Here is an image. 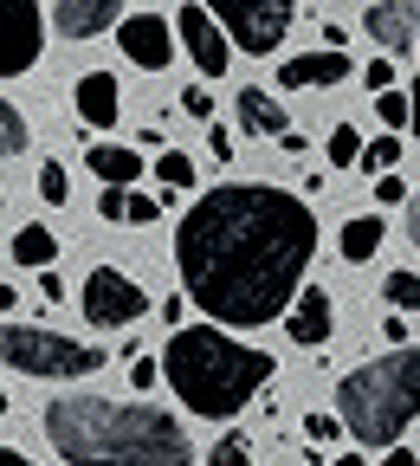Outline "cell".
I'll list each match as a JSON object with an SVG mask.
<instances>
[{
    "label": "cell",
    "instance_id": "f1b7e54d",
    "mask_svg": "<svg viewBox=\"0 0 420 466\" xmlns=\"http://www.w3.org/2000/svg\"><path fill=\"white\" fill-rule=\"evenodd\" d=\"M155 214H162V201H155V195H130V208H124V220H130V227H149Z\"/></svg>",
    "mask_w": 420,
    "mask_h": 466
},
{
    "label": "cell",
    "instance_id": "d4e9b609",
    "mask_svg": "<svg viewBox=\"0 0 420 466\" xmlns=\"http://www.w3.org/2000/svg\"><path fill=\"white\" fill-rule=\"evenodd\" d=\"M395 162H401V143L382 137V143H363V162H355V168H369L375 182H382V175H395Z\"/></svg>",
    "mask_w": 420,
    "mask_h": 466
},
{
    "label": "cell",
    "instance_id": "ab89813d",
    "mask_svg": "<svg viewBox=\"0 0 420 466\" xmlns=\"http://www.w3.org/2000/svg\"><path fill=\"white\" fill-rule=\"evenodd\" d=\"M0 466H33V460H26L20 447H0Z\"/></svg>",
    "mask_w": 420,
    "mask_h": 466
},
{
    "label": "cell",
    "instance_id": "2e32d148",
    "mask_svg": "<svg viewBox=\"0 0 420 466\" xmlns=\"http://www.w3.org/2000/svg\"><path fill=\"white\" fill-rule=\"evenodd\" d=\"M233 110H239V130H246V137H291L285 104H278L265 85H246V91L233 97Z\"/></svg>",
    "mask_w": 420,
    "mask_h": 466
},
{
    "label": "cell",
    "instance_id": "ac0fdd59",
    "mask_svg": "<svg viewBox=\"0 0 420 466\" xmlns=\"http://www.w3.org/2000/svg\"><path fill=\"white\" fill-rule=\"evenodd\" d=\"M7 253H14V266H20V272H52L58 240H52V227H39V220H33V227H20V233H14V247H7Z\"/></svg>",
    "mask_w": 420,
    "mask_h": 466
},
{
    "label": "cell",
    "instance_id": "4dcf8cb0",
    "mask_svg": "<svg viewBox=\"0 0 420 466\" xmlns=\"http://www.w3.org/2000/svg\"><path fill=\"white\" fill-rule=\"evenodd\" d=\"M363 78H369V91H395V58L382 52V58H375V66H369Z\"/></svg>",
    "mask_w": 420,
    "mask_h": 466
},
{
    "label": "cell",
    "instance_id": "484cf974",
    "mask_svg": "<svg viewBox=\"0 0 420 466\" xmlns=\"http://www.w3.org/2000/svg\"><path fill=\"white\" fill-rule=\"evenodd\" d=\"M20 149H26V116L0 97V156H20Z\"/></svg>",
    "mask_w": 420,
    "mask_h": 466
},
{
    "label": "cell",
    "instance_id": "9a60e30c",
    "mask_svg": "<svg viewBox=\"0 0 420 466\" xmlns=\"http://www.w3.org/2000/svg\"><path fill=\"white\" fill-rule=\"evenodd\" d=\"M72 104H78V116H85L91 130H110L116 116H124V85H116L110 72H85L72 85Z\"/></svg>",
    "mask_w": 420,
    "mask_h": 466
},
{
    "label": "cell",
    "instance_id": "e0dca14e",
    "mask_svg": "<svg viewBox=\"0 0 420 466\" xmlns=\"http://www.w3.org/2000/svg\"><path fill=\"white\" fill-rule=\"evenodd\" d=\"M91 175L110 182V188H130L143 175V149H130V143H91Z\"/></svg>",
    "mask_w": 420,
    "mask_h": 466
},
{
    "label": "cell",
    "instance_id": "3957f363",
    "mask_svg": "<svg viewBox=\"0 0 420 466\" xmlns=\"http://www.w3.org/2000/svg\"><path fill=\"white\" fill-rule=\"evenodd\" d=\"M272 370L278 363L265 350L239 343L226 324H182V330H168V350H162V382L201 421H233L272 382Z\"/></svg>",
    "mask_w": 420,
    "mask_h": 466
},
{
    "label": "cell",
    "instance_id": "f35d334b",
    "mask_svg": "<svg viewBox=\"0 0 420 466\" xmlns=\"http://www.w3.org/2000/svg\"><path fill=\"white\" fill-rule=\"evenodd\" d=\"M382 466H420V453H407V447H395V453H388Z\"/></svg>",
    "mask_w": 420,
    "mask_h": 466
},
{
    "label": "cell",
    "instance_id": "8fae6325",
    "mask_svg": "<svg viewBox=\"0 0 420 466\" xmlns=\"http://www.w3.org/2000/svg\"><path fill=\"white\" fill-rule=\"evenodd\" d=\"M349 78V52L343 46H324V52H297L278 66V91H330Z\"/></svg>",
    "mask_w": 420,
    "mask_h": 466
},
{
    "label": "cell",
    "instance_id": "8d00e7d4",
    "mask_svg": "<svg viewBox=\"0 0 420 466\" xmlns=\"http://www.w3.org/2000/svg\"><path fill=\"white\" fill-rule=\"evenodd\" d=\"M39 291H45L52 305H58V299H65V279H58V272H39Z\"/></svg>",
    "mask_w": 420,
    "mask_h": 466
},
{
    "label": "cell",
    "instance_id": "4316f807",
    "mask_svg": "<svg viewBox=\"0 0 420 466\" xmlns=\"http://www.w3.org/2000/svg\"><path fill=\"white\" fill-rule=\"evenodd\" d=\"M375 110H382L388 130H401L407 124V91H375Z\"/></svg>",
    "mask_w": 420,
    "mask_h": 466
},
{
    "label": "cell",
    "instance_id": "60d3db41",
    "mask_svg": "<svg viewBox=\"0 0 420 466\" xmlns=\"http://www.w3.org/2000/svg\"><path fill=\"white\" fill-rule=\"evenodd\" d=\"M330 466H363V453H336V460H330Z\"/></svg>",
    "mask_w": 420,
    "mask_h": 466
},
{
    "label": "cell",
    "instance_id": "4fadbf2b",
    "mask_svg": "<svg viewBox=\"0 0 420 466\" xmlns=\"http://www.w3.org/2000/svg\"><path fill=\"white\" fill-rule=\"evenodd\" d=\"M52 26L65 39H97L124 26V0H52Z\"/></svg>",
    "mask_w": 420,
    "mask_h": 466
},
{
    "label": "cell",
    "instance_id": "5b68a950",
    "mask_svg": "<svg viewBox=\"0 0 420 466\" xmlns=\"http://www.w3.org/2000/svg\"><path fill=\"white\" fill-rule=\"evenodd\" d=\"M0 363L20 370V376H39V382H78V376H97L110 357L65 330H45V324H0Z\"/></svg>",
    "mask_w": 420,
    "mask_h": 466
},
{
    "label": "cell",
    "instance_id": "44dd1931",
    "mask_svg": "<svg viewBox=\"0 0 420 466\" xmlns=\"http://www.w3.org/2000/svg\"><path fill=\"white\" fill-rule=\"evenodd\" d=\"M324 149H330V168H355V162H363V130H355V124H336Z\"/></svg>",
    "mask_w": 420,
    "mask_h": 466
},
{
    "label": "cell",
    "instance_id": "d6a6232c",
    "mask_svg": "<svg viewBox=\"0 0 420 466\" xmlns=\"http://www.w3.org/2000/svg\"><path fill=\"white\" fill-rule=\"evenodd\" d=\"M124 208H130V195H124V188H110V195L97 201V214H104V220H124Z\"/></svg>",
    "mask_w": 420,
    "mask_h": 466
},
{
    "label": "cell",
    "instance_id": "d6986e66",
    "mask_svg": "<svg viewBox=\"0 0 420 466\" xmlns=\"http://www.w3.org/2000/svg\"><path fill=\"white\" fill-rule=\"evenodd\" d=\"M375 247H382V214H355V220L336 233V253H343L349 266H369Z\"/></svg>",
    "mask_w": 420,
    "mask_h": 466
},
{
    "label": "cell",
    "instance_id": "d590c367",
    "mask_svg": "<svg viewBox=\"0 0 420 466\" xmlns=\"http://www.w3.org/2000/svg\"><path fill=\"white\" fill-rule=\"evenodd\" d=\"M407 130H414V137H420V78H414V85H407Z\"/></svg>",
    "mask_w": 420,
    "mask_h": 466
},
{
    "label": "cell",
    "instance_id": "b9f144b4",
    "mask_svg": "<svg viewBox=\"0 0 420 466\" xmlns=\"http://www.w3.org/2000/svg\"><path fill=\"white\" fill-rule=\"evenodd\" d=\"M0 415H7V389H0Z\"/></svg>",
    "mask_w": 420,
    "mask_h": 466
},
{
    "label": "cell",
    "instance_id": "9c48e42d",
    "mask_svg": "<svg viewBox=\"0 0 420 466\" xmlns=\"http://www.w3.org/2000/svg\"><path fill=\"white\" fill-rule=\"evenodd\" d=\"M175 33H182V46H188V58H195L201 78H220V72H226L233 39H226V26H220L207 7H182V14H175Z\"/></svg>",
    "mask_w": 420,
    "mask_h": 466
},
{
    "label": "cell",
    "instance_id": "7bdbcfd3",
    "mask_svg": "<svg viewBox=\"0 0 420 466\" xmlns=\"http://www.w3.org/2000/svg\"><path fill=\"white\" fill-rule=\"evenodd\" d=\"M414 58H420V46H414Z\"/></svg>",
    "mask_w": 420,
    "mask_h": 466
},
{
    "label": "cell",
    "instance_id": "6da1fadb",
    "mask_svg": "<svg viewBox=\"0 0 420 466\" xmlns=\"http://www.w3.org/2000/svg\"><path fill=\"white\" fill-rule=\"evenodd\" d=\"M317 253V214L272 182H226L175 227L182 291L226 330H259L285 318L305 291Z\"/></svg>",
    "mask_w": 420,
    "mask_h": 466
},
{
    "label": "cell",
    "instance_id": "7c38bea8",
    "mask_svg": "<svg viewBox=\"0 0 420 466\" xmlns=\"http://www.w3.org/2000/svg\"><path fill=\"white\" fill-rule=\"evenodd\" d=\"M363 33L382 52H414L420 46V0H375L363 14Z\"/></svg>",
    "mask_w": 420,
    "mask_h": 466
},
{
    "label": "cell",
    "instance_id": "e575fe53",
    "mask_svg": "<svg viewBox=\"0 0 420 466\" xmlns=\"http://www.w3.org/2000/svg\"><path fill=\"white\" fill-rule=\"evenodd\" d=\"M155 376H162V363H149V357H136V363H130V382H136V389H149Z\"/></svg>",
    "mask_w": 420,
    "mask_h": 466
},
{
    "label": "cell",
    "instance_id": "30bf717a",
    "mask_svg": "<svg viewBox=\"0 0 420 466\" xmlns=\"http://www.w3.org/2000/svg\"><path fill=\"white\" fill-rule=\"evenodd\" d=\"M116 46H124L130 66L162 72L168 58H175V26H168L162 14H124V26H116Z\"/></svg>",
    "mask_w": 420,
    "mask_h": 466
},
{
    "label": "cell",
    "instance_id": "52a82bcc",
    "mask_svg": "<svg viewBox=\"0 0 420 466\" xmlns=\"http://www.w3.org/2000/svg\"><path fill=\"white\" fill-rule=\"evenodd\" d=\"M85 318L97 324V330H130V324H143L149 318V291L130 279V272H116V266H97L91 279H85Z\"/></svg>",
    "mask_w": 420,
    "mask_h": 466
},
{
    "label": "cell",
    "instance_id": "603a6c76",
    "mask_svg": "<svg viewBox=\"0 0 420 466\" xmlns=\"http://www.w3.org/2000/svg\"><path fill=\"white\" fill-rule=\"evenodd\" d=\"M382 299H388L401 318L420 311V279H414V272H388V279H382Z\"/></svg>",
    "mask_w": 420,
    "mask_h": 466
},
{
    "label": "cell",
    "instance_id": "836d02e7",
    "mask_svg": "<svg viewBox=\"0 0 420 466\" xmlns=\"http://www.w3.org/2000/svg\"><path fill=\"white\" fill-rule=\"evenodd\" d=\"M207 149H214V162H233V137H226V130H220V124H214V130H207Z\"/></svg>",
    "mask_w": 420,
    "mask_h": 466
},
{
    "label": "cell",
    "instance_id": "5bb4252c",
    "mask_svg": "<svg viewBox=\"0 0 420 466\" xmlns=\"http://www.w3.org/2000/svg\"><path fill=\"white\" fill-rule=\"evenodd\" d=\"M330 330H336V305H330V291L324 285H305L297 291V305L285 311V337L291 343H330Z\"/></svg>",
    "mask_w": 420,
    "mask_h": 466
},
{
    "label": "cell",
    "instance_id": "ffe728a7",
    "mask_svg": "<svg viewBox=\"0 0 420 466\" xmlns=\"http://www.w3.org/2000/svg\"><path fill=\"white\" fill-rule=\"evenodd\" d=\"M155 182H162L168 195H175V188L188 195V188H195V162H188L182 149H162V156H155Z\"/></svg>",
    "mask_w": 420,
    "mask_h": 466
},
{
    "label": "cell",
    "instance_id": "74e56055",
    "mask_svg": "<svg viewBox=\"0 0 420 466\" xmlns=\"http://www.w3.org/2000/svg\"><path fill=\"white\" fill-rule=\"evenodd\" d=\"M407 247L420 253V195H414V208H407Z\"/></svg>",
    "mask_w": 420,
    "mask_h": 466
},
{
    "label": "cell",
    "instance_id": "cb8c5ba5",
    "mask_svg": "<svg viewBox=\"0 0 420 466\" xmlns=\"http://www.w3.org/2000/svg\"><path fill=\"white\" fill-rule=\"evenodd\" d=\"M39 201H45V208H65V201H72V175H65V162H45V168H39Z\"/></svg>",
    "mask_w": 420,
    "mask_h": 466
},
{
    "label": "cell",
    "instance_id": "1f68e13d",
    "mask_svg": "<svg viewBox=\"0 0 420 466\" xmlns=\"http://www.w3.org/2000/svg\"><path fill=\"white\" fill-rule=\"evenodd\" d=\"M375 195H382V208H401V201H407V182H401V175H382Z\"/></svg>",
    "mask_w": 420,
    "mask_h": 466
},
{
    "label": "cell",
    "instance_id": "7a4b0ae2",
    "mask_svg": "<svg viewBox=\"0 0 420 466\" xmlns=\"http://www.w3.org/2000/svg\"><path fill=\"white\" fill-rule=\"evenodd\" d=\"M45 441L65 466H188V428L149 401L58 395L45 408Z\"/></svg>",
    "mask_w": 420,
    "mask_h": 466
},
{
    "label": "cell",
    "instance_id": "277c9868",
    "mask_svg": "<svg viewBox=\"0 0 420 466\" xmlns=\"http://www.w3.org/2000/svg\"><path fill=\"white\" fill-rule=\"evenodd\" d=\"M336 415L355 447H395L420 421V343H401L388 357L349 370L336 382Z\"/></svg>",
    "mask_w": 420,
    "mask_h": 466
},
{
    "label": "cell",
    "instance_id": "ba28073f",
    "mask_svg": "<svg viewBox=\"0 0 420 466\" xmlns=\"http://www.w3.org/2000/svg\"><path fill=\"white\" fill-rule=\"evenodd\" d=\"M45 52V14L39 0H0V78H20Z\"/></svg>",
    "mask_w": 420,
    "mask_h": 466
},
{
    "label": "cell",
    "instance_id": "8992f818",
    "mask_svg": "<svg viewBox=\"0 0 420 466\" xmlns=\"http://www.w3.org/2000/svg\"><path fill=\"white\" fill-rule=\"evenodd\" d=\"M207 14L226 26L233 52L272 58V52H278V39L291 33V14H297V0H207Z\"/></svg>",
    "mask_w": 420,
    "mask_h": 466
},
{
    "label": "cell",
    "instance_id": "83f0119b",
    "mask_svg": "<svg viewBox=\"0 0 420 466\" xmlns=\"http://www.w3.org/2000/svg\"><path fill=\"white\" fill-rule=\"evenodd\" d=\"M182 110H188V116H201V124H214V91L188 85V91H182Z\"/></svg>",
    "mask_w": 420,
    "mask_h": 466
},
{
    "label": "cell",
    "instance_id": "7402d4cb",
    "mask_svg": "<svg viewBox=\"0 0 420 466\" xmlns=\"http://www.w3.org/2000/svg\"><path fill=\"white\" fill-rule=\"evenodd\" d=\"M207 466H253V441L239 434V428H226V434L207 447Z\"/></svg>",
    "mask_w": 420,
    "mask_h": 466
},
{
    "label": "cell",
    "instance_id": "f546056e",
    "mask_svg": "<svg viewBox=\"0 0 420 466\" xmlns=\"http://www.w3.org/2000/svg\"><path fill=\"white\" fill-rule=\"evenodd\" d=\"M305 434L311 441H336L343 434V415H305Z\"/></svg>",
    "mask_w": 420,
    "mask_h": 466
}]
</instances>
